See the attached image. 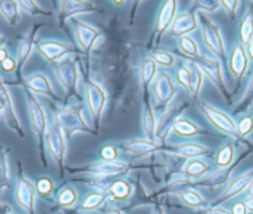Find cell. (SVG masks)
Masks as SVG:
<instances>
[{
  "label": "cell",
  "mask_w": 253,
  "mask_h": 214,
  "mask_svg": "<svg viewBox=\"0 0 253 214\" xmlns=\"http://www.w3.org/2000/svg\"><path fill=\"white\" fill-rule=\"evenodd\" d=\"M201 108L205 112L207 117L211 121V123H213V125L216 126L218 129L230 134L237 133V126H235L234 123L226 115L207 104H203Z\"/></svg>",
  "instance_id": "1"
},
{
  "label": "cell",
  "mask_w": 253,
  "mask_h": 214,
  "mask_svg": "<svg viewBox=\"0 0 253 214\" xmlns=\"http://www.w3.org/2000/svg\"><path fill=\"white\" fill-rule=\"evenodd\" d=\"M204 35H205V40L207 41V46L216 54L220 55L223 53V49H222V44L219 38L218 31L216 30V28L213 26L205 28Z\"/></svg>",
  "instance_id": "2"
},
{
  "label": "cell",
  "mask_w": 253,
  "mask_h": 214,
  "mask_svg": "<svg viewBox=\"0 0 253 214\" xmlns=\"http://www.w3.org/2000/svg\"><path fill=\"white\" fill-rule=\"evenodd\" d=\"M246 67V56L241 49L236 48L230 60V69L235 75H240Z\"/></svg>",
  "instance_id": "3"
},
{
  "label": "cell",
  "mask_w": 253,
  "mask_h": 214,
  "mask_svg": "<svg viewBox=\"0 0 253 214\" xmlns=\"http://www.w3.org/2000/svg\"><path fill=\"white\" fill-rule=\"evenodd\" d=\"M195 26L196 23L193 16L190 14H184L176 20L175 25L173 26V31H175L176 34H182L193 30Z\"/></svg>",
  "instance_id": "4"
},
{
  "label": "cell",
  "mask_w": 253,
  "mask_h": 214,
  "mask_svg": "<svg viewBox=\"0 0 253 214\" xmlns=\"http://www.w3.org/2000/svg\"><path fill=\"white\" fill-rule=\"evenodd\" d=\"M249 182H250V176H249V174L240 176L239 178H237L235 181H233V182L231 183V185L229 186V188L227 189V191L224 193V196L229 197V196L234 195L235 193L241 191Z\"/></svg>",
  "instance_id": "5"
},
{
  "label": "cell",
  "mask_w": 253,
  "mask_h": 214,
  "mask_svg": "<svg viewBox=\"0 0 253 214\" xmlns=\"http://www.w3.org/2000/svg\"><path fill=\"white\" fill-rule=\"evenodd\" d=\"M175 130L185 136H190V135H194L197 132V127L194 126L191 122L187 121V120H181L179 122H177L174 126Z\"/></svg>",
  "instance_id": "6"
},
{
  "label": "cell",
  "mask_w": 253,
  "mask_h": 214,
  "mask_svg": "<svg viewBox=\"0 0 253 214\" xmlns=\"http://www.w3.org/2000/svg\"><path fill=\"white\" fill-rule=\"evenodd\" d=\"M180 152L183 155H186L187 157H195V156H200L206 153V149H204L201 146L198 145H193V144H188L185 146H182L180 148Z\"/></svg>",
  "instance_id": "7"
},
{
  "label": "cell",
  "mask_w": 253,
  "mask_h": 214,
  "mask_svg": "<svg viewBox=\"0 0 253 214\" xmlns=\"http://www.w3.org/2000/svg\"><path fill=\"white\" fill-rule=\"evenodd\" d=\"M181 196H182V199L188 205H191V206L200 205L202 203V201H203L201 196L197 192H195L193 190H184L181 193Z\"/></svg>",
  "instance_id": "8"
},
{
  "label": "cell",
  "mask_w": 253,
  "mask_h": 214,
  "mask_svg": "<svg viewBox=\"0 0 253 214\" xmlns=\"http://www.w3.org/2000/svg\"><path fill=\"white\" fill-rule=\"evenodd\" d=\"M190 72V89L192 90L194 93H196L197 89H199L200 86V82H201V74L199 69L194 66L193 68L189 69Z\"/></svg>",
  "instance_id": "9"
},
{
  "label": "cell",
  "mask_w": 253,
  "mask_h": 214,
  "mask_svg": "<svg viewBox=\"0 0 253 214\" xmlns=\"http://www.w3.org/2000/svg\"><path fill=\"white\" fill-rule=\"evenodd\" d=\"M181 49L189 54H195L197 53V46L196 44L188 37H184L180 41Z\"/></svg>",
  "instance_id": "10"
},
{
  "label": "cell",
  "mask_w": 253,
  "mask_h": 214,
  "mask_svg": "<svg viewBox=\"0 0 253 214\" xmlns=\"http://www.w3.org/2000/svg\"><path fill=\"white\" fill-rule=\"evenodd\" d=\"M232 157V151L230 147H224L217 156V162L220 165H226L230 162Z\"/></svg>",
  "instance_id": "11"
},
{
  "label": "cell",
  "mask_w": 253,
  "mask_h": 214,
  "mask_svg": "<svg viewBox=\"0 0 253 214\" xmlns=\"http://www.w3.org/2000/svg\"><path fill=\"white\" fill-rule=\"evenodd\" d=\"M206 165L201 162V161H193L189 164L188 168H187V171L189 174H192V175H198V174H201L203 173L205 170H206Z\"/></svg>",
  "instance_id": "12"
},
{
  "label": "cell",
  "mask_w": 253,
  "mask_h": 214,
  "mask_svg": "<svg viewBox=\"0 0 253 214\" xmlns=\"http://www.w3.org/2000/svg\"><path fill=\"white\" fill-rule=\"evenodd\" d=\"M251 128H252L251 119L250 118H245L237 126V132H239L241 134H245V133H248L251 130Z\"/></svg>",
  "instance_id": "13"
},
{
  "label": "cell",
  "mask_w": 253,
  "mask_h": 214,
  "mask_svg": "<svg viewBox=\"0 0 253 214\" xmlns=\"http://www.w3.org/2000/svg\"><path fill=\"white\" fill-rule=\"evenodd\" d=\"M179 80L180 82L186 86L188 89H190V72H189V69H182L179 71Z\"/></svg>",
  "instance_id": "14"
},
{
  "label": "cell",
  "mask_w": 253,
  "mask_h": 214,
  "mask_svg": "<svg viewBox=\"0 0 253 214\" xmlns=\"http://www.w3.org/2000/svg\"><path fill=\"white\" fill-rule=\"evenodd\" d=\"M231 214H246V205L241 202L236 203L231 209Z\"/></svg>",
  "instance_id": "15"
},
{
  "label": "cell",
  "mask_w": 253,
  "mask_h": 214,
  "mask_svg": "<svg viewBox=\"0 0 253 214\" xmlns=\"http://www.w3.org/2000/svg\"><path fill=\"white\" fill-rule=\"evenodd\" d=\"M209 214H230V213L227 212L226 210L222 209V208H216V209L211 210V211L209 212Z\"/></svg>",
  "instance_id": "16"
},
{
  "label": "cell",
  "mask_w": 253,
  "mask_h": 214,
  "mask_svg": "<svg viewBox=\"0 0 253 214\" xmlns=\"http://www.w3.org/2000/svg\"><path fill=\"white\" fill-rule=\"evenodd\" d=\"M245 205H246L251 211H253V197H251L250 199H248V200L246 201Z\"/></svg>",
  "instance_id": "17"
},
{
  "label": "cell",
  "mask_w": 253,
  "mask_h": 214,
  "mask_svg": "<svg viewBox=\"0 0 253 214\" xmlns=\"http://www.w3.org/2000/svg\"><path fill=\"white\" fill-rule=\"evenodd\" d=\"M249 193H250L251 196L253 197V180H252V182H251V184H250V186H249Z\"/></svg>",
  "instance_id": "18"
},
{
  "label": "cell",
  "mask_w": 253,
  "mask_h": 214,
  "mask_svg": "<svg viewBox=\"0 0 253 214\" xmlns=\"http://www.w3.org/2000/svg\"><path fill=\"white\" fill-rule=\"evenodd\" d=\"M249 52H250V54H251V56L253 57V42L251 43V46H250V48H249Z\"/></svg>",
  "instance_id": "19"
}]
</instances>
